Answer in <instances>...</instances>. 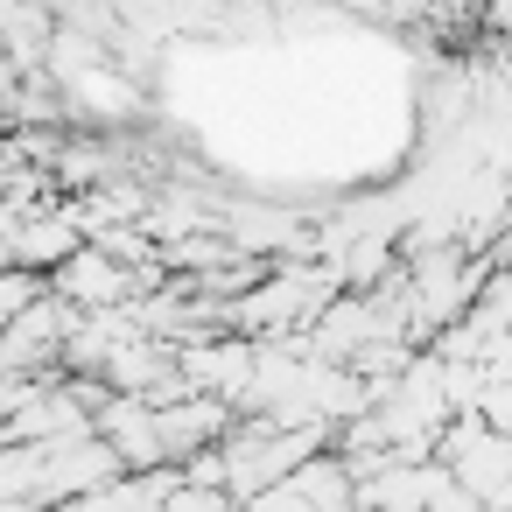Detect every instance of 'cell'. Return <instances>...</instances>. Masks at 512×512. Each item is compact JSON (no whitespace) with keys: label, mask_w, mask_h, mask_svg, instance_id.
Segmentation results:
<instances>
[{"label":"cell","mask_w":512,"mask_h":512,"mask_svg":"<svg viewBox=\"0 0 512 512\" xmlns=\"http://www.w3.org/2000/svg\"><path fill=\"white\" fill-rule=\"evenodd\" d=\"M78 323H85V302L50 288L43 302H29L22 316L0 323V372H57L71 337H78Z\"/></svg>","instance_id":"obj_1"},{"label":"cell","mask_w":512,"mask_h":512,"mask_svg":"<svg viewBox=\"0 0 512 512\" xmlns=\"http://www.w3.org/2000/svg\"><path fill=\"white\" fill-rule=\"evenodd\" d=\"M176 365H183L190 393H225V400L246 407L253 372H260V337H246V330H197V337H176Z\"/></svg>","instance_id":"obj_2"},{"label":"cell","mask_w":512,"mask_h":512,"mask_svg":"<svg viewBox=\"0 0 512 512\" xmlns=\"http://www.w3.org/2000/svg\"><path fill=\"white\" fill-rule=\"evenodd\" d=\"M435 456L484 498V505H498L505 498V484H512V435L505 428H491L477 407L470 414H456L449 428H442V442H435Z\"/></svg>","instance_id":"obj_3"},{"label":"cell","mask_w":512,"mask_h":512,"mask_svg":"<svg viewBox=\"0 0 512 512\" xmlns=\"http://www.w3.org/2000/svg\"><path fill=\"white\" fill-rule=\"evenodd\" d=\"M92 232H85V218H78V204H71V190L57 197V204H43V211H29V218H15L8 232H0V246H8V260H22V267H43V274H57L78 246H85Z\"/></svg>","instance_id":"obj_4"},{"label":"cell","mask_w":512,"mask_h":512,"mask_svg":"<svg viewBox=\"0 0 512 512\" xmlns=\"http://www.w3.org/2000/svg\"><path fill=\"white\" fill-rule=\"evenodd\" d=\"M260 512H302V505H323V512H344V505H358V470L344 463V449L337 456H309V463H295L281 484H267L260 498H253Z\"/></svg>","instance_id":"obj_5"},{"label":"cell","mask_w":512,"mask_h":512,"mask_svg":"<svg viewBox=\"0 0 512 512\" xmlns=\"http://www.w3.org/2000/svg\"><path fill=\"white\" fill-rule=\"evenodd\" d=\"M57 281L43 274V267H22V260H8V274H0V323H8V316H22L29 302H43Z\"/></svg>","instance_id":"obj_6"}]
</instances>
